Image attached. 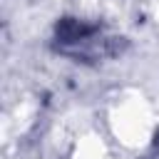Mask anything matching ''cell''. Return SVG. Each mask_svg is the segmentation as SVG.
I'll list each match as a JSON object with an SVG mask.
<instances>
[{
    "label": "cell",
    "mask_w": 159,
    "mask_h": 159,
    "mask_svg": "<svg viewBox=\"0 0 159 159\" xmlns=\"http://www.w3.org/2000/svg\"><path fill=\"white\" fill-rule=\"evenodd\" d=\"M127 37L109 35L99 22L77 15L60 17L52 32V50L82 65H97L102 60L119 57L127 50Z\"/></svg>",
    "instance_id": "obj_1"
}]
</instances>
